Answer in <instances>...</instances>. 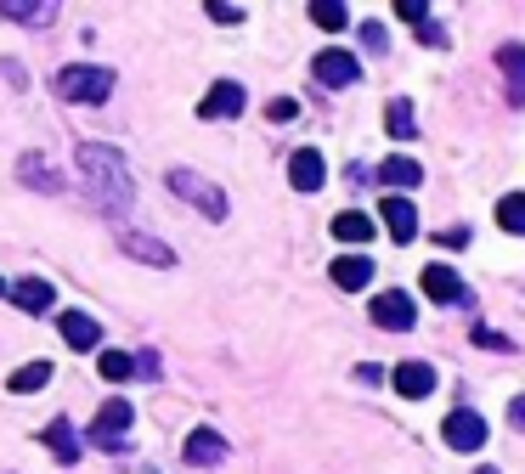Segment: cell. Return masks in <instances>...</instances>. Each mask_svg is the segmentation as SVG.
<instances>
[{"label": "cell", "instance_id": "7a4b0ae2", "mask_svg": "<svg viewBox=\"0 0 525 474\" xmlns=\"http://www.w3.org/2000/svg\"><path fill=\"white\" fill-rule=\"evenodd\" d=\"M51 91L63 96V102H108L113 96V74L96 63H68L63 74L51 79Z\"/></svg>", "mask_w": 525, "mask_h": 474}, {"label": "cell", "instance_id": "d6986e66", "mask_svg": "<svg viewBox=\"0 0 525 474\" xmlns=\"http://www.w3.org/2000/svg\"><path fill=\"white\" fill-rule=\"evenodd\" d=\"M379 181H384L390 192H401V198H407V192L424 181V164H413V158L396 153V158H384V164H379Z\"/></svg>", "mask_w": 525, "mask_h": 474}, {"label": "cell", "instance_id": "4dcf8cb0", "mask_svg": "<svg viewBox=\"0 0 525 474\" xmlns=\"http://www.w3.org/2000/svg\"><path fill=\"white\" fill-rule=\"evenodd\" d=\"M362 46H367V51H384V46H390L384 23H362Z\"/></svg>", "mask_w": 525, "mask_h": 474}, {"label": "cell", "instance_id": "5bb4252c", "mask_svg": "<svg viewBox=\"0 0 525 474\" xmlns=\"http://www.w3.org/2000/svg\"><path fill=\"white\" fill-rule=\"evenodd\" d=\"M57 328H63L68 350H96L102 345V328H96V316H85V311H63L57 316Z\"/></svg>", "mask_w": 525, "mask_h": 474}, {"label": "cell", "instance_id": "4316f807", "mask_svg": "<svg viewBox=\"0 0 525 474\" xmlns=\"http://www.w3.org/2000/svg\"><path fill=\"white\" fill-rule=\"evenodd\" d=\"M311 23H317V29H328V34H339L350 23V12L339 6V0H311Z\"/></svg>", "mask_w": 525, "mask_h": 474}, {"label": "cell", "instance_id": "4fadbf2b", "mask_svg": "<svg viewBox=\"0 0 525 474\" xmlns=\"http://www.w3.org/2000/svg\"><path fill=\"white\" fill-rule=\"evenodd\" d=\"M181 458H187L192 469H215V463H226V441L215 429H192L187 446H181Z\"/></svg>", "mask_w": 525, "mask_h": 474}, {"label": "cell", "instance_id": "74e56055", "mask_svg": "<svg viewBox=\"0 0 525 474\" xmlns=\"http://www.w3.org/2000/svg\"><path fill=\"white\" fill-rule=\"evenodd\" d=\"M475 474H497V469H475Z\"/></svg>", "mask_w": 525, "mask_h": 474}, {"label": "cell", "instance_id": "3957f363", "mask_svg": "<svg viewBox=\"0 0 525 474\" xmlns=\"http://www.w3.org/2000/svg\"><path fill=\"white\" fill-rule=\"evenodd\" d=\"M130 418H136V412H130L125 395H108V401L96 407V418H91V446L96 452H125L130 446V435H125Z\"/></svg>", "mask_w": 525, "mask_h": 474}, {"label": "cell", "instance_id": "cb8c5ba5", "mask_svg": "<svg viewBox=\"0 0 525 474\" xmlns=\"http://www.w3.org/2000/svg\"><path fill=\"white\" fill-rule=\"evenodd\" d=\"M384 130H390V136H396V142H407V136H413V102H407V96H396V102H390V108H384Z\"/></svg>", "mask_w": 525, "mask_h": 474}, {"label": "cell", "instance_id": "d4e9b609", "mask_svg": "<svg viewBox=\"0 0 525 474\" xmlns=\"http://www.w3.org/2000/svg\"><path fill=\"white\" fill-rule=\"evenodd\" d=\"M497 226L514 237H525V192H509V198H497Z\"/></svg>", "mask_w": 525, "mask_h": 474}, {"label": "cell", "instance_id": "ba28073f", "mask_svg": "<svg viewBox=\"0 0 525 474\" xmlns=\"http://www.w3.org/2000/svg\"><path fill=\"white\" fill-rule=\"evenodd\" d=\"M373 322H379L384 333H407L418 322V305L401 294V288H384L379 300H373Z\"/></svg>", "mask_w": 525, "mask_h": 474}, {"label": "cell", "instance_id": "ac0fdd59", "mask_svg": "<svg viewBox=\"0 0 525 474\" xmlns=\"http://www.w3.org/2000/svg\"><path fill=\"white\" fill-rule=\"evenodd\" d=\"M497 68H503V85H509V108H525V46H503Z\"/></svg>", "mask_w": 525, "mask_h": 474}, {"label": "cell", "instance_id": "603a6c76", "mask_svg": "<svg viewBox=\"0 0 525 474\" xmlns=\"http://www.w3.org/2000/svg\"><path fill=\"white\" fill-rule=\"evenodd\" d=\"M334 237L339 243H367V237H373V221H367L362 209H345V215H334Z\"/></svg>", "mask_w": 525, "mask_h": 474}, {"label": "cell", "instance_id": "277c9868", "mask_svg": "<svg viewBox=\"0 0 525 474\" xmlns=\"http://www.w3.org/2000/svg\"><path fill=\"white\" fill-rule=\"evenodd\" d=\"M164 181H170V192H175V198H187V204H198V209H204L209 221H226V209H232V204H226V192L215 187L209 175H198V170H170Z\"/></svg>", "mask_w": 525, "mask_h": 474}, {"label": "cell", "instance_id": "8992f818", "mask_svg": "<svg viewBox=\"0 0 525 474\" xmlns=\"http://www.w3.org/2000/svg\"><path fill=\"white\" fill-rule=\"evenodd\" d=\"M311 74H317L328 91H345V85H356V79H362V63H356L350 51L328 46V51H317V57H311Z\"/></svg>", "mask_w": 525, "mask_h": 474}, {"label": "cell", "instance_id": "83f0119b", "mask_svg": "<svg viewBox=\"0 0 525 474\" xmlns=\"http://www.w3.org/2000/svg\"><path fill=\"white\" fill-rule=\"evenodd\" d=\"M96 373H102V379H113V384H125L130 373H136V362H130L125 350H102V356H96Z\"/></svg>", "mask_w": 525, "mask_h": 474}, {"label": "cell", "instance_id": "f35d334b", "mask_svg": "<svg viewBox=\"0 0 525 474\" xmlns=\"http://www.w3.org/2000/svg\"><path fill=\"white\" fill-rule=\"evenodd\" d=\"M0 300H6V283H0Z\"/></svg>", "mask_w": 525, "mask_h": 474}, {"label": "cell", "instance_id": "ffe728a7", "mask_svg": "<svg viewBox=\"0 0 525 474\" xmlns=\"http://www.w3.org/2000/svg\"><path fill=\"white\" fill-rule=\"evenodd\" d=\"M373 283V260L367 254H339L334 260V288H345V294H356V288Z\"/></svg>", "mask_w": 525, "mask_h": 474}, {"label": "cell", "instance_id": "52a82bcc", "mask_svg": "<svg viewBox=\"0 0 525 474\" xmlns=\"http://www.w3.org/2000/svg\"><path fill=\"white\" fill-rule=\"evenodd\" d=\"M243 108H249V91L238 79H215L204 91V102H198V119H238Z\"/></svg>", "mask_w": 525, "mask_h": 474}, {"label": "cell", "instance_id": "f546056e", "mask_svg": "<svg viewBox=\"0 0 525 474\" xmlns=\"http://www.w3.org/2000/svg\"><path fill=\"white\" fill-rule=\"evenodd\" d=\"M475 345H486V350H514V339H509V333H497V328H475Z\"/></svg>", "mask_w": 525, "mask_h": 474}, {"label": "cell", "instance_id": "f1b7e54d", "mask_svg": "<svg viewBox=\"0 0 525 474\" xmlns=\"http://www.w3.org/2000/svg\"><path fill=\"white\" fill-rule=\"evenodd\" d=\"M266 119L271 125H294V119H300V102H294V96H277V102L266 108Z\"/></svg>", "mask_w": 525, "mask_h": 474}, {"label": "cell", "instance_id": "e0dca14e", "mask_svg": "<svg viewBox=\"0 0 525 474\" xmlns=\"http://www.w3.org/2000/svg\"><path fill=\"white\" fill-rule=\"evenodd\" d=\"M0 17H6V23L46 29V23H57V6H51V0H0Z\"/></svg>", "mask_w": 525, "mask_h": 474}, {"label": "cell", "instance_id": "8fae6325", "mask_svg": "<svg viewBox=\"0 0 525 474\" xmlns=\"http://www.w3.org/2000/svg\"><path fill=\"white\" fill-rule=\"evenodd\" d=\"M322 181H328V164H322L317 147H300V153L288 158V187L294 192H317Z\"/></svg>", "mask_w": 525, "mask_h": 474}, {"label": "cell", "instance_id": "30bf717a", "mask_svg": "<svg viewBox=\"0 0 525 474\" xmlns=\"http://www.w3.org/2000/svg\"><path fill=\"white\" fill-rule=\"evenodd\" d=\"M379 209H384V226H390V237H396V243H413V237H418V209H413V198L384 192Z\"/></svg>", "mask_w": 525, "mask_h": 474}, {"label": "cell", "instance_id": "d6a6232c", "mask_svg": "<svg viewBox=\"0 0 525 474\" xmlns=\"http://www.w3.org/2000/svg\"><path fill=\"white\" fill-rule=\"evenodd\" d=\"M209 17H215V23H243V6H221V0H209Z\"/></svg>", "mask_w": 525, "mask_h": 474}, {"label": "cell", "instance_id": "44dd1931", "mask_svg": "<svg viewBox=\"0 0 525 474\" xmlns=\"http://www.w3.org/2000/svg\"><path fill=\"white\" fill-rule=\"evenodd\" d=\"M40 441H46L63 463H80V441H74V424H68V418H51V424L40 429Z\"/></svg>", "mask_w": 525, "mask_h": 474}, {"label": "cell", "instance_id": "1f68e13d", "mask_svg": "<svg viewBox=\"0 0 525 474\" xmlns=\"http://www.w3.org/2000/svg\"><path fill=\"white\" fill-rule=\"evenodd\" d=\"M396 12L407 17V23H418V29H424V23H430V6H424V0H401Z\"/></svg>", "mask_w": 525, "mask_h": 474}, {"label": "cell", "instance_id": "5b68a950", "mask_svg": "<svg viewBox=\"0 0 525 474\" xmlns=\"http://www.w3.org/2000/svg\"><path fill=\"white\" fill-rule=\"evenodd\" d=\"M441 435L452 452H480V446H486V418H480L475 407H458V412H446Z\"/></svg>", "mask_w": 525, "mask_h": 474}, {"label": "cell", "instance_id": "7c38bea8", "mask_svg": "<svg viewBox=\"0 0 525 474\" xmlns=\"http://www.w3.org/2000/svg\"><path fill=\"white\" fill-rule=\"evenodd\" d=\"M119 249L130 260H142V266H175L170 243H159V237H147V232H130V226H119Z\"/></svg>", "mask_w": 525, "mask_h": 474}, {"label": "cell", "instance_id": "9c48e42d", "mask_svg": "<svg viewBox=\"0 0 525 474\" xmlns=\"http://www.w3.org/2000/svg\"><path fill=\"white\" fill-rule=\"evenodd\" d=\"M418 283H424V294H430L435 305H469V283H463L452 266H424Z\"/></svg>", "mask_w": 525, "mask_h": 474}, {"label": "cell", "instance_id": "6da1fadb", "mask_svg": "<svg viewBox=\"0 0 525 474\" xmlns=\"http://www.w3.org/2000/svg\"><path fill=\"white\" fill-rule=\"evenodd\" d=\"M74 158H80V181H85V192H91L96 204L108 209V215H125V209L136 204V181H130L125 153H119V147L85 142Z\"/></svg>", "mask_w": 525, "mask_h": 474}, {"label": "cell", "instance_id": "d590c367", "mask_svg": "<svg viewBox=\"0 0 525 474\" xmlns=\"http://www.w3.org/2000/svg\"><path fill=\"white\" fill-rule=\"evenodd\" d=\"M356 379H362V384H384V367H373V362H362V367H356Z\"/></svg>", "mask_w": 525, "mask_h": 474}, {"label": "cell", "instance_id": "2e32d148", "mask_svg": "<svg viewBox=\"0 0 525 474\" xmlns=\"http://www.w3.org/2000/svg\"><path fill=\"white\" fill-rule=\"evenodd\" d=\"M390 384H396L407 401H424V395L435 390V367L430 362H401L396 373H390Z\"/></svg>", "mask_w": 525, "mask_h": 474}, {"label": "cell", "instance_id": "7402d4cb", "mask_svg": "<svg viewBox=\"0 0 525 474\" xmlns=\"http://www.w3.org/2000/svg\"><path fill=\"white\" fill-rule=\"evenodd\" d=\"M17 181H23V187H40V192H63V175H51L40 153H29L17 164Z\"/></svg>", "mask_w": 525, "mask_h": 474}, {"label": "cell", "instance_id": "836d02e7", "mask_svg": "<svg viewBox=\"0 0 525 474\" xmlns=\"http://www.w3.org/2000/svg\"><path fill=\"white\" fill-rule=\"evenodd\" d=\"M418 40H424V46H441L446 34H441V23H435V17H430V23H424V29H418Z\"/></svg>", "mask_w": 525, "mask_h": 474}, {"label": "cell", "instance_id": "e575fe53", "mask_svg": "<svg viewBox=\"0 0 525 474\" xmlns=\"http://www.w3.org/2000/svg\"><path fill=\"white\" fill-rule=\"evenodd\" d=\"M446 243H452V249H463V243H469V226H452V232H441V249Z\"/></svg>", "mask_w": 525, "mask_h": 474}, {"label": "cell", "instance_id": "9a60e30c", "mask_svg": "<svg viewBox=\"0 0 525 474\" xmlns=\"http://www.w3.org/2000/svg\"><path fill=\"white\" fill-rule=\"evenodd\" d=\"M12 294V305H23L29 316H46L51 300H57V288L46 283V277H17V288H6Z\"/></svg>", "mask_w": 525, "mask_h": 474}, {"label": "cell", "instance_id": "484cf974", "mask_svg": "<svg viewBox=\"0 0 525 474\" xmlns=\"http://www.w3.org/2000/svg\"><path fill=\"white\" fill-rule=\"evenodd\" d=\"M46 384H51V362H29L12 373V395H34V390H46Z\"/></svg>", "mask_w": 525, "mask_h": 474}, {"label": "cell", "instance_id": "8d00e7d4", "mask_svg": "<svg viewBox=\"0 0 525 474\" xmlns=\"http://www.w3.org/2000/svg\"><path fill=\"white\" fill-rule=\"evenodd\" d=\"M509 424L525 429V395H520V401H509Z\"/></svg>", "mask_w": 525, "mask_h": 474}]
</instances>
